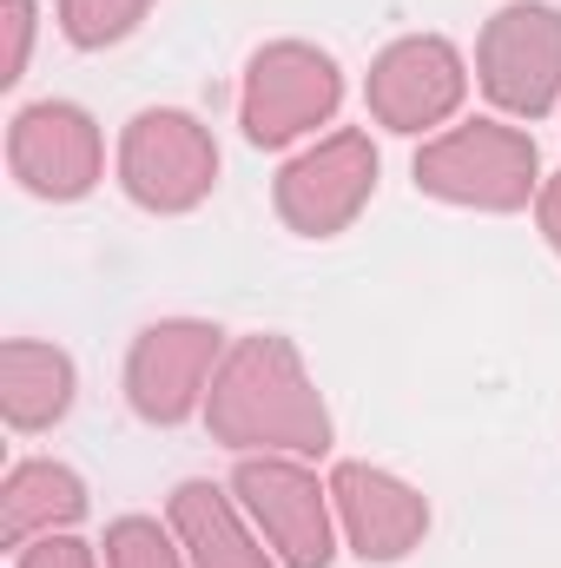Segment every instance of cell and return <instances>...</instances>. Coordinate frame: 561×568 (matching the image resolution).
<instances>
[{
    "label": "cell",
    "mask_w": 561,
    "mask_h": 568,
    "mask_svg": "<svg viewBox=\"0 0 561 568\" xmlns=\"http://www.w3.org/2000/svg\"><path fill=\"white\" fill-rule=\"evenodd\" d=\"M212 424L232 443H290V449H324V410L297 377V357L278 337H252L218 397H212Z\"/></svg>",
    "instance_id": "obj_1"
},
{
    "label": "cell",
    "mask_w": 561,
    "mask_h": 568,
    "mask_svg": "<svg viewBox=\"0 0 561 568\" xmlns=\"http://www.w3.org/2000/svg\"><path fill=\"white\" fill-rule=\"evenodd\" d=\"M529 172H536V145L502 133V126H476L456 140L429 145L417 159V179L442 199H469V205H522L529 199Z\"/></svg>",
    "instance_id": "obj_2"
},
{
    "label": "cell",
    "mask_w": 561,
    "mask_h": 568,
    "mask_svg": "<svg viewBox=\"0 0 561 568\" xmlns=\"http://www.w3.org/2000/svg\"><path fill=\"white\" fill-rule=\"evenodd\" d=\"M482 87L516 106V113H542L561 87V13L555 7H509L489 27L482 47Z\"/></svg>",
    "instance_id": "obj_3"
},
{
    "label": "cell",
    "mask_w": 561,
    "mask_h": 568,
    "mask_svg": "<svg viewBox=\"0 0 561 568\" xmlns=\"http://www.w3.org/2000/svg\"><path fill=\"white\" fill-rule=\"evenodd\" d=\"M218 172V152L205 145V133L185 113H140L126 133V192L140 205L178 212L192 205Z\"/></svg>",
    "instance_id": "obj_4"
},
{
    "label": "cell",
    "mask_w": 561,
    "mask_h": 568,
    "mask_svg": "<svg viewBox=\"0 0 561 568\" xmlns=\"http://www.w3.org/2000/svg\"><path fill=\"white\" fill-rule=\"evenodd\" d=\"M7 159H13V172H20L27 192H40V199H80L93 185V172H100V133H93V120L80 106L47 100V106H27L13 120Z\"/></svg>",
    "instance_id": "obj_5"
},
{
    "label": "cell",
    "mask_w": 561,
    "mask_h": 568,
    "mask_svg": "<svg viewBox=\"0 0 561 568\" xmlns=\"http://www.w3.org/2000/svg\"><path fill=\"white\" fill-rule=\"evenodd\" d=\"M337 106V67L324 53L304 47H272L252 67V100H245V126L258 145H278L304 126H317Z\"/></svg>",
    "instance_id": "obj_6"
},
{
    "label": "cell",
    "mask_w": 561,
    "mask_h": 568,
    "mask_svg": "<svg viewBox=\"0 0 561 568\" xmlns=\"http://www.w3.org/2000/svg\"><path fill=\"white\" fill-rule=\"evenodd\" d=\"M238 496L252 503V516L265 523V536L284 549L290 568H324L330 562V523H324V496L304 469L290 463H245L238 469Z\"/></svg>",
    "instance_id": "obj_7"
},
{
    "label": "cell",
    "mask_w": 561,
    "mask_h": 568,
    "mask_svg": "<svg viewBox=\"0 0 561 568\" xmlns=\"http://www.w3.org/2000/svg\"><path fill=\"white\" fill-rule=\"evenodd\" d=\"M212 351H218V331H205V324H159V331H145L140 351H133V410L152 417V424H178L198 404Z\"/></svg>",
    "instance_id": "obj_8"
},
{
    "label": "cell",
    "mask_w": 561,
    "mask_h": 568,
    "mask_svg": "<svg viewBox=\"0 0 561 568\" xmlns=\"http://www.w3.org/2000/svg\"><path fill=\"white\" fill-rule=\"evenodd\" d=\"M370 179H377V152L357 140V133H344V140L317 145L310 159H297V165L284 172L278 199L304 232H330V225H344V219L364 205Z\"/></svg>",
    "instance_id": "obj_9"
},
{
    "label": "cell",
    "mask_w": 561,
    "mask_h": 568,
    "mask_svg": "<svg viewBox=\"0 0 561 568\" xmlns=\"http://www.w3.org/2000/svg\"><path fill=\"white\" fill-rule=\"evenodd\" d=\"M337 503H344V523H350V542L364 562H397L429 523L417 489H404L397 476L364 469V463L337 469Z\"/></svg>",
    "instance_id": "obj_10"
},
{
    "label": "cell",
    "mask_w": 561,
    "mask_h": 568,
    "mask_svg": "<svg viewBox=\"0 0 561 568\" xmlns=\"http://www.w3.org/2000/svg\"><path fill=\"white\" fill-rule=\"evenodd\" d=\"M456 93H462V67H456V53H449L442 40H404L397 53H384L377 80H370L377 113H384L390 126H404V133L442 120V113L456 106Z\"/></svg>",
    "instance_id": "obj_11"
},
{
    "label": "cell",
    "mask_w": 561,
    "mask_h": 568,
    "mask_svg": "<svg viewBox=\"0 0 561 568\" xmlns=\"http://www.w3.org/2000/svg\"><path fill=\"white\" fill-rule=\"evenodd\" d=\"M73 404V364L53 344H7L0 357V410L13 429H47Z\"/></svg>",
    "instance_id": "obj_12"
},
{
    "label": "cell",
    "mask_w": 561,
    "mask_h": 568,
    "mask_svg": "<svg viewBox=\"0 0 561 568\" xmlns=\"http://www.w3.org/2000/svg\"><path fill=\"white\" fill-rule=\"evenodd\" d=\"M80 509H86V489H80V476H73V469H60V463H20V469L7 476L0 529H7V542L20 549L33 529H47V536H53V523H73Z\"/></svg>",
    "instance_id": "obj_13"
},
{
    "label": "cell",
    "mask_w": 561,
    "mask_h": 568,
    "mask_svg": "<svg viewBox=\"0 0 561 568\" xmlns=\"http://www.w3.org/2000/svg\"><path fill=\"white\" fill-rule=\"evenodd\" d=\"M172 523L185 529L192 562L198 568H272L258 549H252V536L238 529L232 503H225L212 483H185V489L172 496Z\"/></svg>",
    "instance_id": "obj_14"
},
{
    "label": "cell",
    "mask_w": 561,
    "mask_h": 568,
    "mask_svg": "<svg viewBox=\"0 0 561 568\" xmlns=\"http://www.w3.org/2000/svg\"><path fill=\"white\" fill-rule=\"evenodd\" d=\"M145 13V0H67L60 7V27L73 47H106L120 33H133Z\"/></svg>",
    "instance_id": "obj_15"
},
{
    "label": "cell",
    "mask_w": 561,
    "mask_h": 568,
    "mask_svg": "<svg viewBox=\"0 0 561 568\" xmlns=\"http://www.w3.org/2000/svg\"><path fill=\"white\" fill-rule=\"evenodd\" d=\"M106 562L113 568H178L172 562V549H165V536H159V523H140V516L113 523V536H106Z\"/></svg>",
    "instance_id": "obj_16"
},
{
    "label": "cell",
    "mask_w": 561,
    "mask_h": 568,
    "mask_svg": "<svg viewBox=\"0 0 561 568\" xmlns=\"http://www.w3.org/2000/svg\"><path fill=\"white\" fill-rule=\"evenodd\" d=\"M20 568H93V556L80 549V542H53V536H40V542H20Z\"/></svg>",
    "instance_id": "obj_17"
},
{
    "label": "cell",
    "mask_w": 561,
    "mask_h": 568,
    "mask_svg": "<svg viewBox=\"0 0 561 568\" xmlns=\"http://www.w3.org/2000/svg\"><path fill=\"white\" fill-rule=\"evenodd\" d=\"M27 40H33V0H7V73H0V80H20Z\"/></svg>",
    "instance_id": "obj_18"
},
{
    "label": "cell",
    "mask_w": 561,
    "mask_h": 568,
    "mask_svg": "<svg viewBox=\"0 0 561 568\" xmlns=\"http://www.w3.org/2000/svg\"><path fill=\"white\" fill-rule=\"evenodd\" d=\"M549 232H555V245H561V179H555V192H549Z\"/></svg>",
    "instance_id": "obj_19"
}]
</instances>
